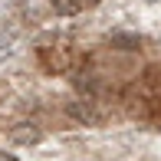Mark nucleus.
<instances>
[{"mask_svg":"<svg viewBox=\"0 0 161 161\" xmlns=\"http://www.w3.org/2000/svg\"><path fill=\"white\" fill-rule=\"evenodd\" d=\"M36 59L46 72H69L72 63H76V53H72L66 43H56V46H43L36 53Z\"/></svg>","mask_w":161,"mask_h":161,"instance_id":"f257e3e1","label":"nucleus"},{"mask_svg":"<svg viewBox=\"0 0 161 161\" xmlns=\"http://www.w3.org/2000/svg\"><path fill=\"white\" fill-rule=\"evenodd\" d=\"M96 0H56V10L59 13H79L82 7H92Z\"/></svg>","mask_w":161,"mask_h":161,"instance_id":"f03ea898","label":"nucleus"}]
</instances>
